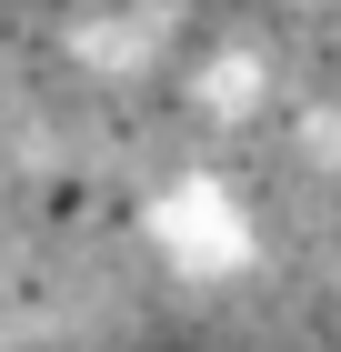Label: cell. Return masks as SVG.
<instances>
[{
  "mask_svg": "<svg viewBox=\"0 0 341 352\" xmlns=\"http://www.w3.org/2000/svg\"><path fill=\"white\" fill-rule=\"evenodd\" d=\"M151 232H161V252L191 272V282H231L251 252H261V232H251V212H241L231 191L211 182V171H191V182H171L161 191V212H151Z\"/></svg>",
  "mask_w": 341,
  "mask_h": 352,
  "instance_id": "obj_1",
  "label": "cell"
},
{
  "mask_svg": "<svg viewBox=\"0 0 341 352\" xmlns=\"http://www.w3.org/2000/svg\"><path fill=\"white\" fill-rule=\"evenodd\" d=\"M191 101H201V121H221V131H241V121H261V101H271V60L261 51H211V60H191Z\"/></svg>",
  "mask_w": 341,
  "mask_h": 352,
  "instance_id": "obj_2",
  "label": "cell"
}]
</instances>
